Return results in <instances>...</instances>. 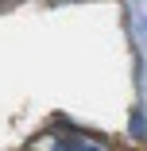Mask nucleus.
Segmentation results:
<instances>
[{
    "label": "nucleus",
    "mask_w": 147,
    "mask_h": 151,
    "mask_svg": "<svg viewBox=\"0 0 147 151\" xmlns=\"http://www.w3.org/2000/svg\"><path fill=\"white\" fill-rule=\"evenodd\" d=\"M16 4H27V0H0V12H4V8H16Z\"/></svg>",
    "instance_id": "obj_1"
}]
</instances>
